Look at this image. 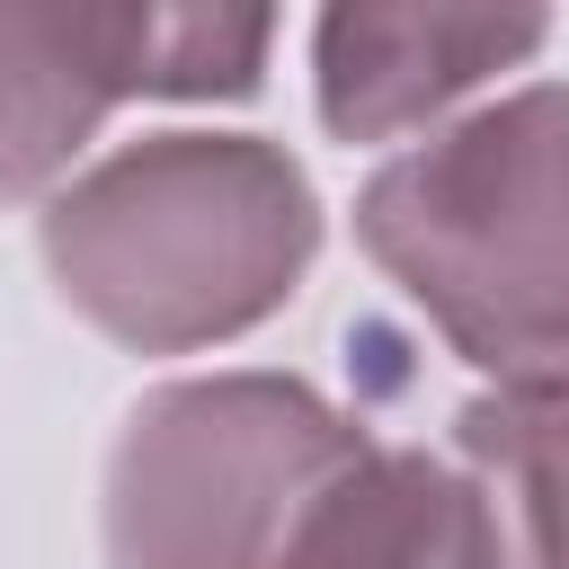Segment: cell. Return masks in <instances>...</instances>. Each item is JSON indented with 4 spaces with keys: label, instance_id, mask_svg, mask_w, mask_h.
I'll use <instances>...</instances> for the list:
<instances>
[{
    "label": "cell",
    "instance_id": "cell-1",
    "mask_svg": "<svg viewBox=\"0 0 569 569\" xmlns=\"http://www.w3.org/2000/svg\"><path fill=\"white\" fill-rule=\"evenodd\" d=\"M36 249L53 293L133 356L231 347L276 320L320 258L311 169L267 133H142L89 169H71Z\"/></svg>",
    "mask_w": 569,
    "mask_h": 569
},
{
    "label": "cell",
    "instance_id": "cell-2",
    "mask_svg": "<svg viewBox=\"0 0 569 569\" xmlns=\"http://www.w3.org/2000/svg\"><path fill=\"white\" fill-rule=\"evenodd\" d=\"M365 258L489 382L569 373V80L427 124L356 196Z\"/></svg>",
    "mask_w": 569,
    "mask_h": 569
},
{
    "label": "cell",
    "instance_id": "cell-3",
    "mask_svg": "<svg viewBox=\"0 0 569 569\" xmlns=\"http://www.w3.org/2000/svg\"><path fill=\"white\" fill-rule=\"evenodd\" d=\"M373 436L293 373H187L107 445V569H276L311 489Z\"/></svg>",
    "mask_w": 569,
    "mask_h": 569
},
{
    "label": "cell",
    "instance_id": "cell-4",
    "mask_svg": "<svg viewBox=\"0 0 569 569\" xmlns=\"http://www.w3.org/2000/svg\"><path fill=\"white\" fill-rule=\"evenodd\" d=\"M551 0H320L311 107L338 142L427 133L480 80L533 62Z\"/></svg>",
    "mask_w": 569,
    "mask_h": 569
},
{
    "label": "cell",
    "instance_id": "cell-5",
    "mask_svg": "<svg viewBox=\"0 0 569 569\" xmlns=\"http://www.w3.org/2000/svg\"><path fill=\"white\" fill-rule=\"evenodd\" d=\"M142 98V0H0V204L53 196Z\"/></svg>",
    "mask_w": 569,
    "mask_h": 569
},
{
    "label": "cell",
    "instance_id": "cell-6",
    "mask_svg": "<svg viewBox=\"0 0 569 569\" xmlns=\"http://www.w3.org/2000/svg\"><path fill=\"white\" fill-rule=\"evenodd\" d=\"M276 569H498V542L471 471L418 445H365L311 489Z\"/></svg>",
    "mask_w": 569,
    "mask_h": 569
},
{
    "label": "cell",
    "instance_id": "cell-7",
    "mask_svg": "<svg viewBox=\"0 0 569 569\" xmlns=\"http://www.w3.org/2000/svg\"><path fill=\"white\" fill-rule=\"evenodd\" d=\"M453 453L480 480L498 569H569V373L471 391Z\"/></svg>",
    "mask_w": 569,
    "mask_h": 569
},
{
    "label": "cell",
    "instance_id": "cell-8",
    "mask_svg": "<svg viewBox=\"0 0 569 569\" xmlns=\"http://www.w3.org/2000/svg\"><path fill=\"white\" fill-rule=\"evenodd\" d=\"M276 53V0H142V98H249Z\"/></svg>",
    "mask_w": 569,
    "mask_h": 569
}]
</instances>
